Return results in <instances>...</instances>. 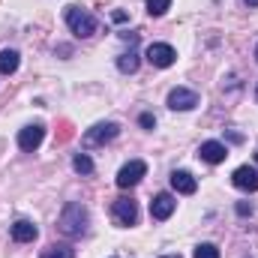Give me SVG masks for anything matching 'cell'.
<instances>
[{
  "label": "cell",
  "instance_id": "obj_19",
  "mask_svg": "<svg viewBox=\"0 0 258 258\" xmlns=\"http://www.w3.org/2000/svg\"><path fill=\"white\" fill-rule=\"evenodd\" d=\"M171 9V0H147V12L153 15V18H159V15H165Z\"/></svg>",
  "mask_w": 258,
  "mask_h": 258
},
{
  "label": "cell",
  "instance_id": "obj_20",
  "mask_svg": "<svg viewBox=\"0 0 258 258\" xmlns=\"http://www.w3.org/2000/svg\"><path fill=\"white\" fill-rule=\"evenodd\" d=\"M237 216H252V204L240 201V204H237Z\"/></svg>",
  "mask_w": 258,
  "mask_h": 258
},
{
  "label": "cell",
  "instance_id": "obj_9",
  "mask_svg": "<svg viewBox=\"0 0 258 258\" xmlns=\"http://www.w3.org/2000/svg\"><path fill=\"white\" fill-rule=\"evenodd\" d=\"M231 183L237 189H243V192H258V171L252 165H240V168H234Z\"/></svg>",
  "mask_w": 258,
  "mask_h": 258
},
{
  "label": "cell",
  "instance_id": "obj_1",
  "mask_svg": "<svg viewBox=\"0 0 258 258\" xmlns=\"http://www.w3.org/2000/svg\"><path fill=\"white\" fill-rule=\"evenodd\" d=\"M57 225H60V231H63L66 237H81V234H87V225H90L87 207L78 204V201H69L63 210H60Z\"/></svg>",
  "mask_w": 258,
  "mask_h": 258
},
{
  "label": "cell",
  "instance_id": "obj_10",
  "mask_svg": "<svg viewBox=\"0 0 258 258\" xmlns=\"http://www.w3.org/2000/svg\"><path fill=\"white\" fill-rule=\"evenodd\" d=\"M174 207H177L174 195L171 192H159V195H153V201H150V216L162 222V219H168V216L174 213Z\"/></svg>",
  "mask_w": 258,
  "mask_h": 258
},
{
  "label": "cell",
  "instance_id": "obj_16",
  "mask_svg": "<svg viewBox=\"0 0 258 258\" xmlns=\"http://www.w3.org/2000/svg\"><path fill=\"white\" fill-rule=\"evenodd\" d=\"M117 69H120V72H126V75H132V72L138 69V54H135V51L120 54V57H117Z\"/></svg>",
  "mask_w": 258,
  "mask_h": 258
},
{
  "label": "cell",
  "instance_id": "obj_7",
  "mask_svg": "<svg viewBox=\"0 0 258 258\" xmlns=\"http://www.w3.org/2000/svg\"><path fill=\"white\" fill-rule=\"evenodd\" d=\"M117 135H120V126L117 123H96L93 129L84 132V144L87 147H96V144H105V141H111Z\"/></svg>",
  "mask_w": 258,
  "mask_h": 258
},
{
  "label": "cell",
  "instance_id": "obj_17",
  "mask_svg": "<svg viewBox=\"0 0 258 258\" xmlns=\"http://www.w3.org/2000/svg\"><path fill=\"white\" fill-rule=\"evenodd\" d=\"M72 168H75L78 174H93V159H90L87 153H75V159H72Z\"/></svg>",
  "mask_w": 258,
  "mask_h": 258
},
{
  "label": "cell",
  "instance_id": "obj_24",
  "mask_svg": "<svg viewBox=\"0 0 258 258\" xmlns=\"http://www.w3.org/2000/svg\"><path fill=\"white\" fill-rule=\"evenodd\" d=\"M255 60H258V48H255Z\"/></svg>",
  "mask_w": 258,
  "mask_h": 258
},
{
  "label": "cell",
  "instance_id": "obj_3",
  "mask_svg": "<svg viewBox=\"0 0 258 258\" xmlns=\"http://www.w3.org/2000/svg\"><path fill=\"white\" fill-rule=\"evenodd\" d=\"M111 216H114V222L120 228H132L138 222V204L132 198H117L114 207H111Z\"/></svg>",
  "mask_w": 258,
  "mask_h": 258
},
{
  "label": "cell",
  "instance_id": "obj_13",
  "mask_svg": "<svg viewBox=\"0 0 258 258\" xmlns=\"http://www.w3.org/2000/svg\"><path fill=\"white\" fill-rule=\"evenodd\" d=\"M171 186L180 195H192L195 189H198V180H195L189 171H174V174H171Z\"/></svg>",
  "mask_w": 258,
  "mask_h": 258
},
{
  "label": "cell",
  "instance_id": "obj_12",
  "mask_svg": "<svg viewBox=\"0 0 258 258\" xmlns=\"http://www.w3.org/2000/svg\"><path fill=\"white\" fill-rule=\"evenodd\" d=\"M12 237L18 243H30V240L39 237V228L33 222H27V219H18V222H12Z\"/></svg>",
  "mask_w": 258,
  "mask_h": 258
},
{
  "label": "cell",
  "instance_id": "obj_21",
  "mask_svg": "<svg viewBox=\"0 0 258 258\" xmlns=\"http://www.w3.org/2000/svg\"><path fill=\"white\" fill-rule=\"evenodd\" d=\"M141 126L153 129V126H156V117H153V114H141Z\"/></svg>",
  "mask_w": 258,
  "mask_h": 258
},
{
  "label": "cell",
  "instance_id": "obj_25",
  "mask_svg": "<svg viewBox=\"0 0 258 258\" xmlns=\"http://www.w3.org/2000/svg\"><path fill=\"white\" fill-rule=\"evenodd\" d=\"M255 162H258V153H255Z\"/></svg>",
  "mask_w": 258,
  "mask_h": 258
},
{
  "label": "cell",
  "instance_id": "obj_14",
  "mask_svg": "<svg viewBox=\"0 0 258 258\" xmlns=\"http://www.w3.org/2000/svg\"><path fill=\"white\" fill-rule=\"evenodd\" d=\"M18 63H21V57H18L15 48H3L0 51V75H12L18 69Z\"/></svg>",
  "mask_w": 258,
  "mask_h": 258
},
{
  "label": "cell",
  "instance_id": "obj_6",
  "mask_svg": "<svg viewBox=\"0 0 258 258\" xmlns=\"http://www.w3.org/2000/svg\"><path fill=\"white\" fill-rule=\"evenodd\" d=\"M195 105H198V93L189 90V87H174L168 93V108L171 111H192Z\"/></svg>",
  "mask_w": 258,
  "mask_h": 258
},
{
  "label": "cell",
  "instance_id": "obj_11",
  "mask_svg": "<svg viewBox=\"0 0 258 258\" xmlns=\"http://www.w3.org/2000/svg\"><path fill=\"white\" fill-rule=\"evenodd\" d=\"M198 156H201L204 162H210V165H219V162H225L228 147H225L222 141H204V144L198 147Z\"/></svg>",
  "mask_w": 258,
  "mask_h": 258
},
{
  "label": "cell",
  "instance_id": "obj_23",
  "mask_svg": "<svg viewBox=\"0 0 258 258\" xmlns=\"http://www.w3.org/2000/svg\"><path fill=\"white\" fill-rule=\"evenodd\" d=\"M162 258H180V255H162Z\"/></svg>",
  "mask_w": 258,
  "mask_h": 258
},
{
  "label": "cell",
  "instance_id": "obj_2",
  "mask_svg": "<svg viewBox=\"0 0 258 258\" xmlns=\"http://www.w3.org/2000/svg\"><path fill=\"white\" fill-rule=\"evenodd\" d=\"M66 24H69V30L75 33V36H81V39H87V36H93L96 33V18L87 12V9H81V6H66Z\"/></svg>",
  "mask_w": 258,
  "mask_h": 258
},
{
  "label": "cell",
  "instance_id": "obj_5",
  "mask_svg": "<svg viewBox=\"0 0 258 258\" xmlns=\"http://www.w3.org/2000/svg\"><path fill=\"white\" fill-rule=\"evenodd\" d=\"M144 57L156 66V69H168V66L177 60V51H174L171 45H165V42H153V45H147Z\"/></svg>",
  "mask_w": 258,
  "mask_h": 258
},
{
  "label": "cell",
  "instance_id": "obj_15",
  "mask_svg": "<svg viewBox=\"0 0 258 258\" xmlns=\"http://www.w3.org/2000/svg\"><path fill=\"white\" fill-rule=\"evenodd\" d=\"M39 258H75V252H72V246H66V243H51V246L42 249Z\"/></svg>",
  "mask_w": 258,
  "mask_h": 258
},
{
  "label": "cell",
  "instance_id": "obj_26",
  "mask_svg": "<svg viewBox=\"0 0 258 258\" xmlns=\"http://www.w3.org/2000/svg\"><path fill=\"white\" fill-rule=\"evenodd\" d=\"M255 96H258V90H255Z\"/></svg>",
  "mask_w": 258,
  "mask_h": 258
},
{
  "label": "cell",
  "instance_id": "obj_18",
  "mask_svg": "<svg viewBox=\"0 0 258 258\" xmlns=\"http://www.w3.org/2000/svg\"><path fill=\"white\" fill-rule=\"evenodd\" d=\"M192 258H219V246L216 243H198Z\"/></svg>",
  "mask_w": 258,
  "mask_h": 258
},
{
  "label": "cell",
  "instance_id": "obj_4",
  "mask_svg": "<svg viewBox=\"0 0 258 258\" xmlns=\"http://www.w3.org/2000/svg\"><path fill=\"white\" fill-rule=\"evenodd\" d=\"M144 174H147V165H144L141 159H132V162H126V165L117 171V186H120V189H132V186L141 183Z\"/></svg>",
  "mask_w": 258,
  "mask_h": 258
},
{
  "label": "cell",
  "instance_id": "obj_8",
  "mask_svg": "<svg viewBox=\"0 0 258 258\" xmlns=\"http://www.w3.org/2000/svg\"><path fill=\"white\" fill-rule=\"evenodd\" d=\"M42 138H45V126H42V123H30V126H24L18 132V147H21L24 153H33V150L42 144Z\"/></svg>",
  "mask_w": 258,
  "mask_h": 258
},
{
  "label": "cell",
  "instance_id": "obj_22",
  "mask_svg": "<svg viewBox=\"0 0 258 258\" xmlns=\"http://www.w3.org/2000/svg\"><path fill=\"white\" fill-rule=\"evenodd\" d=\"M246 3H249V6H258V0H246Z\"/></svg>",
  "mask_w": 258,
  "mask_h": 258
}]
</instances>
